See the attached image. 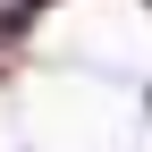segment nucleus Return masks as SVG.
<instances>
[{"mask_svg": "<svg viewBox=\"0 0 152 152\" xmlns=\"http://www.w3.org/2000/svg\"><path fill=\"white\" fill-rule=\"evenodd\" d=\"M144 118H152V85H144Z\"/></svg>", "mask_w": 152, "mask_h": 152, "instance_id": "nucleus-2", "label": "nucleus"}, {"mask_svg": "<svg viewBox=\"0 0 152 152\" xmlns=\"http://www.w3.org/2000/svg\"><path fill=\"white\" fill-rule=\"evenodd\" d=\"M135 9H144V17H152V0H135Z\"/></svg>", "mask_w": 152, "mask_h": 152, "instance_id": "nucleus-3", "label": "nucleus"}, {"mask_svg": "<svg viewBox=\"0 0 152 152\" xmlns=\"http://www.w3.org/2000/svg\"><path fill=\"white\" fill-rule=\"evenodd\" d=\"M0 85H9V42H0Z\"/></svg>", "mask_w": 152, "mask_h": 152, "instance_id": "nucleus-1", "label": "nucleus"}]
</instances>
